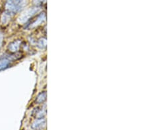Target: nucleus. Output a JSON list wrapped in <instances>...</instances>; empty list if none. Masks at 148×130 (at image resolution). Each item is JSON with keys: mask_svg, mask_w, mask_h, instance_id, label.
Listing matches in <instances>:
<instances>
[{"mask_svg": "<svg viewBox=\"0 0 148 130\" xmlns=\"http://www.w3.org/2000/svg\"><path fill=\"white\" fill-rule=\"evenodd\" d=\"M46 93H43L40 94L37 97L36 102L38 103H41L42 102H44V101L46 100Z\"/></svg>", "mask_w": 148, "mask_h": 130, "instance_id": "nucleus-6", "label": "nucleus"}, {"mask_svg": "<svg viewBox=\"0 0 148 130\" xmlns=\"http://www.w3.org/2000/svg\"><path fill=\"white\" fill-rule=\"evenodd\" d=\"M45 1H46V0H34V1H33V3H34L35 5L38 6L42 4Z\"/></svg>", "mask_w": 148, "mask_h": 130, "instance_id": "nucleus-7", "label": "nucleus"}, {"mask_svg": "<svg viewBox=\"0 0 148 130\" xmlns=\"http://www.w3.org/2000/svg\"><path fill=\"white\" fill-rule=\"evenodd\" d=\"M46 126V121L45 120H37L32 124V127L33 129H41Z\"/></svg>", "mask_w": 148, "mask_h": 130, "instance_id": "nucleus-5", "label": "nucleus"}, {"mask_svg": "<svg viewBox=\"0 0 148 130\" xmlns=\"http://www.w3.org/2000/svg\"><path fill=\"white\" fill-rule=\"evenodd\" d=\"M24 6V0H6L5 4V11L11 15L18 13Z\"/></svg>", "mask_w": 148, "mask_h": 130, "instance_id": "nucleus-1", "label": "nucleus"}, {"mask_svg": "<svg viewBox=\"0 0 148 130\" xmlns=\"http://www.w3.org/2000/svg\"><path fill=\"white\" fill-rule=\"evenodd\" d=\"M21 44V42L20 40H16V41L11 42V43L9 44L8 46L9 51L12 53L17 52L19 50V49H20Z\"/></svg>", "mask_w": 148, "mask_h": 130, "instance_id": "nucleus-4", "label": "nucleus"}, {"mask_svg": "<svg viewBox=\"0 0 148 130\" xmlns=\"http://www.w3.org/2000/svg\"><path fill=\"white\" fill-rule=\"evenodd\" d=\"M38 12L37 8H32L30 9L29 10H28L24 15L20 18V21L22 22H25L28 20H29V18L32 17V16L34 15L36 13Z\"/></svg>", "mask_w": 148, "mask_h": 130, "instance_id": "nucleus-3", "label": "nucleus"}, {"mask_svg": "<svg viewBox=\"0 0 148 130\" xmlns=\"http://www.w3.org/2000/svg\"><path fill=\"white\" fill-rule=\"evenodd\" d=\"M38 46H41V47H46V40L45 39H42L40 40L39 43H38Z\"/></svg>", "mask_w": 148, "mask_h": 130, "instance_id": "nucleus-8", "label": "nucleus"}, {"mask_svg": "<svg viewBox=\"0 0 148 130\" xmlns=\"http://www.w3.org/2000/svg\"><path fill=\"white\" fill-rule=\"evenodd\" d=\"M1 45H2V38L1 37H0V48H1Z\"/></svg>", "mask_w": 148, "mask_h": 130, "instance_id": "nucleus-9", "label": "nucleus"}, {"mask_svg": "<svg viewBox=\"0 0 148 130\" xmlns=\"http://www.w3.org/2000/svg\"><path fill=\"white\" fill-rule=\"evenodd\" d=\"M13 59H13V56L10 55L4 56L0 58V71L9 67Z\"/></svg>", "mask_w": 148, "mask_h": 130, "instance_id": "nucleus-2", "label": "nucleus"}]
</instances>
